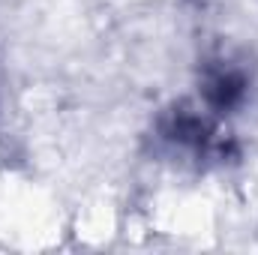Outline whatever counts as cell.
<instances>
[{"label":"cell","instance_id":"obj_2","mask_svg":"<svg viewBox=\"0 0 258 255\" xmlns=\"http://www.w3.org/2000/svg\"><path fill=\"white\" fill-rule=\"evenodd\" d=\"M201 93L216 114L234 111L249 93V72L234 60H210L201 75Z\"/></svg>","mask_w":258,"mask_h":255},{"label":"cell","instance_id":"obj_1","mask_svg":"<svg viewBox=\"0 0 258 255\" xmlns=\"http://www.w3.org/2000/svg\"><path fill=\"white\" fill-rule=\"evenodd\" d=\"M162 135H165V141H171L180 150H189L192 156H204L207 159V156L222 153V141H219L216 126L204 114H198V111L186 108V105L174 108L162 120Z\"/></svg>","mask_w":258,"mask_h":255}]
</instances>
